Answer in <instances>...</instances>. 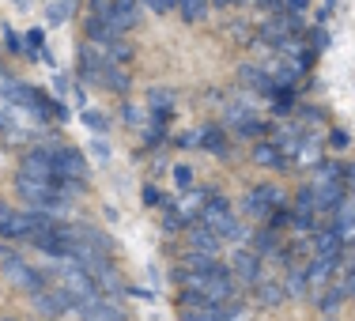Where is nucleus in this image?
<instances>
[{"label": "nucleus", "mask_w": 355, "mask_h": 321, "mask_svg": "<svg viewBox=\"0 0 355 321\" xmlns=\"http://www.w3.org/2000/svg\"><path fill=\"white\" fill-rule=\"evenodd\" d=\"M23 46H27L31 53H42V49H46V35H42V31H31V35L23 38Z\"/></svg>", "instance_id": "2f4dec72"}, {"label": "nucleus", "mask_w": 355, "mask_h": 321, "mask_svg": "<svg viewBox=\"0 0 355 321\" xmlns=\"http://www.w3.org/2000/svg\"><path fill=\"white\" fill-rule=\"evenodd\" d=\"M306 291H310L306 265H291V272H287V280H284V295H287V299H302Z\"/></svg>", "instance_id": "5701e85b"}, {"label": "nucleus", "mask_w": 355, "mask_h": 321, "mask_svg": "<svg viewBox=\"0 0 355 321\" xmlns=\"http://www.w3.org/2000/svg\"><path fill=\"white\" fill-rule=\"evenodd\" d=\"M329 144H333L336 151H344V148H348V132H344V129H333V132H329Z\"/></svg>", "instance_id": "c9c22d12"}, {"label": "nucleus", "mask_w": 355, "mask_h": 321, "mask_svg": "<svg viewBox=\"0 0 355 321\" xmlns=\"http://www.w3.org/2000/svg\"><path fill=\"white\" fill-rule=\"evenodd\" d=\"M76 12V0H49V27H61V23H69Z\"/></svg>", "instance_id": "393cba45"}, {"label": "nucleus", "mask_w": 355, "mask_h": 321, "mask_svg": "<svg viewBox=\"0 0 355 321\" xmlns=\"http://www.w3.org/2000/svg\"><path fill=\"white\" fill-rule=\"evenodd\" d=\"M197 148L212 151V155H227V137H223V129H216V125H200V129H197Z\"/></svg>", "instance_id": "aec40b11"}, {"label": "nucleus", "mask_w": 355, "mask_h": 321, "mask_svg": "<svg viewBox=\"0 0 355 321\" xmlns=\"http://www.w3.org/2000/svg\"><path fill=\"white\" fill-rule=\"evenodd\" d=\"M257 4H265V8H276V0H257Z\"/></svg>", "instance_id": "49530a36"}, {"label": "nucleus", "mask_w": 355, "mask_h": 321, "mask_svg": "<svg viewBox=\"0 0 355 321\" xmlns=\"http://www.w3.org/2000/svg\"><path fill=\"white\" fill-rule=\"evenodd\" d=\"M8 216H12V208H8V205H4V200H0V223H4V219H8Z\"/></svg>", "instance_id": "c03bdc74"}, {"label": "nucleus", "mask_w": 355, "mask_h": 321, "mask_svg": "<svg viewBox=\"0 0 355 321\" xmlns=\"http://www.w3.org/2000/svg\"><path fill=\"white\" fill-rule=\"evenodd\" d=\"M208 4H216V8H231L234 0H208Z\"/></svg>", "instance_id": "a18cd8bd"}, {"label": "nucleus", "mask_w": 355, "mask_h": 321, "mask_svg": "<svg viewBox=\"0 0 355 321\" xmlns=\"http://www.w3.org/2000/svg\"><path fill=\"white\" fill-rule=\"evenodd\" d=\"M253 163H261V166H287V159L280 155V148H276L272 140H261V144H253Z\"/></svg>", "instance_id": "b1692460"}, {"label": "nucleus", "mask_w": 355, "mask_h": 321, "mask_svg": "<svg viewBox=\"0 0 355 321\" xmlns=\"http://www.w3.org/2000/svg\"><path fill=\"white\" fill-rule=\"evenodd\" d=\"M182 321H227V302H182Z\"/></svg>", "instance_id": "f8f14e48"}, {"label": "nucleus", "mask_w": 355, "mask_h": 321, "mask_svg": "<svg viewBox=\"0 0 355 321\" xmlns=\"http://www.w3.org/2000/svg\"><path fill=\"white\" fill-rule=\"evenodd\" d=\"M125 121H129L132 129H137V125H148V117H144V114H140L137 106H129V110H125Z\"/></svg>", "instance_id": "4c0bfd02"}, {"label": "nucleus", "mask_w": 355, "mask_h": 321, "mask_svg": "<svg viewBox=\"0 0 355 321\" xmlns=\"http://www.w3.org/2000/svg\"><path fill=\"white\" fill-rule=\"evenodd\" d=\"M299 35H302V19H299V15H291V12L272 15V19L261 23V38H265L268 46H280V42L299 38Z\"/></svg>", "instance_id": "423d86ee"}, {"label": "nucleus", "mask_w": 355, "mask_h": 321, "mask_svg": "<svg viewBox=\"0 0 355 321\" xmlns=\"http://www.w3.org/2000/svg\"><path fill=\"white\" fill-rule=\"evenodd\" d=\"M0 272H4V280L12 284V287H19L23 295H35L38 287H46V280H42L35 268H31L27 261L19 257V253H12V257H8L4 265H0Z\"/></svg>", "instance_id": "39448f33"}, {"label": "nucleus", "mask_w": 355, "mask_h": 321, "mask_svg": "<svg viewBox=\"0 0 355 321\" xmlns=\"http://www.w3.org/2000/svg\"><path fill=\"white\" fill-rule=\"evenodd\" d=\"M295 163H299V166H318V163H321V144H314V140H299Z\"/></svg>", "instance_id": "bb28decb"}, {"label": "nucleus", "mask_w": 355, "mask_h": 321, "mask_svg": "<svg viewBox=\"0 0 355 321\" xmlns=\"http://www.w3.org/2000/svg\"><path fill=\"white\" fill-rule=\"evenodd\" d=\"M314 253L318 257H340L344 242H340V234H336V227H321V231H314Z\"/></svg>", "instance_id": "f3484780"}, {"label": "nucleus", "mask_w": 355, "mask_h": 321, "mask_svg": "<svg viewBox=\"0 0 355 321\" xmlns=\"http://www.w3.org/2000/svg\"><path fill=\"white\" fill-rule=\"evenodd\" d=\"M110 8H114V0H91V15H95V19H106Z\"/></svg>", "instance_id": "72a5a7b5"}, {"label": "nucleus", "mask_w": 355, "mask_h": 321, "mask_svg": "<svg viewBox=\"0 0 355 321\" xmlns=\"http://www.w3.org/2000/svg\"><path fill=\"white\" fill-rule=\"evenodd\" d=\"M280 205H287V200H284V193L276 189V185H257V189L246 193V212L253 219H268Z\"/></svg>", "instance_id": "0eeeda50"}, {"label": "nucleus", "mask_w": 355, "mask_h": 321, "mask_svg": "<svg viewBox=\"0 0 355 321\" xmlns=\"http://www.w3.org/2000/svg\"><path fill=\"white\" fill-rule=\"evenodd\" d=\"M272 250H276V231H261V234H253V253H257V257H268Z\"/></svg>", "instance_id": "c85d7f7f"}, {"label": "nucleus", "mask_w": 355, "mask_h": 321, "mask_svg": "<svg viewBox=\"0 0 355 321\" xmlns=\"http://www.w3.org/2000/svg\"><path fill=\"white\" fill-rule=\"evenodd\" d=\"M4 42H8V46H12V49H15V53H23V38L15 35L12 27H4Z\"/></svg>", "instance_id": "58836bf2"}, {"label": "nucleus", "mask_w": 355, "mask_h": 321, "mask_svg": "<svg viewBox=\"0 0 355 321\" xmlns=\"http://www.w3.org/2000/svg\"><path fill=\"white\" fill-rule=\"evenodd\" d=\"M178 284L185 291L182 302H234L239 299V280L219 261L212 268H178Z\"/></svg>", "instance_id": "f257e3e1"}, {"label": "nucleus", "mask_w": 355, "mask_h": 321, "mask_svg": "<svg viewBox=\"0 0 355 321\" xmlns=\"http://www.w3.org/2000/svg\"><path fill=\"white\" fill-rule=\"evenodd\" d=\"M219 246H223V238H219L216 231H208L205 223H197V219H193L189 231H185V250L208 253V257H219Z\"/></svg>", "instance_id": "9d476101"}, {"label": "nucleus", "mask_w": 355, "mask_h": 321, "mask_svg": "<svg viewBox=\"0 0 355 321\" xmlns=\"http://www.w3.org/2000/svg\"><path fill=\"white\" fill-rule=\"evenodd\" d=\"M12 83H15V80H12V76H8L4 69H0V95H4V91H8V87H12Z\"/></svg>", "instance_id": "79ce46f5"}, {"label": "nucleus", "mask_w": 355, "mask_h": 321, "mask_svg": "<svg viewBox=\"0 0 355 321\" xmlns=\"http://www.w3.org/2000/svg\"><path fill=\"white\" fill-rule=\"evenodd\" d=\"M340 291H344V295H352V299H355V265H352V272H348V280H344V287H340Z\"/></svg>", "instance_id": "a19ab883"}, {"label": "nucleus", "mask_w": 355, "mask_h": 321, "mask_svg": "<svg viewBox=\"0 0 355 321\" xmlns=\"http://www.w3.org/2000/svg\"><path fill=\"white\" fill-rule=\"evenodd\" d=\"M19 174H27V178H38V182H57L53 159H49V148L27 151V155H23V163H19Z\"/></svg>", "instance_id": "9b49d317"}, {"label": "nucleus", "mask_w": 355, "mask_h": 321, "mask_svg": "<svg viewBox=\"0 0 355 321\" xmlns=\"http://www.w3.org/2000/svg\"><path fill=\"white\" fill-rule=\"evenodd\" d=\"M31 299H35L38 314H49V318H61V314H69V310H76L72 295L64 291V287H38Z\"/></svg>", "instance_id": "6e6552de"}, {"label": "nucleus", "mask_w": 355, "mask_h": 321, "mask_svg": "<svg viewBox=\"0 0 355 321\" xmlns=\"http://www.w3.org/2000/svg\"><path fill=\"white\" fill-rule=\"evenodd\" d=\"M144 4H148L151 12H155V15H166V12H171V8H174V0H144Z\"/></svg>", "instance_id": "e433bc0d"}, {"label": "nucleus", "mask_w": 355, "mask_h": 321, "mask_svg": "<svg viewBox=\"0 0 355 321\" xmlns=\"http://www.w3.org/2000/svg\"><path fill=\"white\" fill-rule=\"evenodd\" d=\"M80 121H83V125H91L95 132H106V129H110V117H103L98 110H83V114H80Z\"/></svg>", "instance_id": "c756f323"}, {"label": "nucleus", "mask_w": 355, "mask_h": 321, "mask_svg": "<svg viewBox=\"0 0 355 321\" xmlns=\"http://www.w3.org/2000/svg\"><path fill=\"white\" fill-rule=\"evenodd\" d=\"M4 321H12V318H4Z\"/></svg>", "instance_id": "de8ad7c7"}, {"label": "nucleus", "mask_w": 355, "mask_h": 321, "mask_svg": "<svg viewBox=\"0 0 355 321\" xmlns=\"http://www.w3.org/2000/svg\"><path fill=\"white\" fill-rule=\"evenodd\" d=\"M110 23H114L117 31H132L137 27V19H140V0H114V8H110V15H106Z\"/></svg>", "instance_id": "4468645a"}, {"label": "nucleus", "mask_w": 355, "mask_h": 321, "mask_svg": "<svg viewBox=\"0 0 355 321\" xmlns=\"http://www.w3.org/2000/svg\"><path fill=\"white\" fill-rule=\"evenodd\" d=\"M76 314H80V321H125V310L114 302V295H98L91 302H80Z\"/></svg>", "instance_id": "1a4fd4ad"}, {"label": "nucleus", "mask_w": 355, "mask_h": 321, "mask_svg": "<svg viewBox=\"0 0 355 321\" xmlns=\"http://www.w3.org/2000/svg\"><path fill=\"white\" fill-rule=\"evenodd\" d=\"M8 257H12V250H8V246H4V242H0V265H4V261H8Z\"/></svg>", "instance_id": "37998d69"}, {"label": "nucleus", "mask_w": 355, "mask_h": 321, "mask_svg": "<svg viewBox=\"0 0 355 321\" xmlns=\"http://www.w3.org/2000/svg\"><path fill=\"white\" fill-rule=\"evenodd\" d=\"M239 80L246 83L250 91L265 95V98H272V95H276V80H272V76H268L265 69H257V64H242V69H239Z\"/></svg>", "instance_id": "ddd939ff"}, {"label": "nucleus", "mask_w": 355, "mask_h": 321, "mask_svg": "<svg viewBox=\"0 0 355 321\" xmlns=\"http://www.w3.org/2000/svg\"><path fill=\"white\" fill-rule=\"evenodd\" d=\"M231 276H234V280H246V284H257V280H261V257H257L253 250L234 253V261H231Z\"/></svg>", "instance_id": "2eb2a0df"}, {"label": "nucleus", "mask_w": 355, "mask_h": 321, "mask_svg": "<svg viewBox=\"0 0 355 321\" xmlns=\"http://www.w3.org/2000/svg\"><path fill=\"white\" fill-rule=\"evenodd\" d=\"M253 287H257V306H261V310H276V306H280V302L287 299V295H284V284L257 280Z\"/></svg>", "instance_id": "4be33fe9"}, {"label": "nucleus", "mask_w": 355, "mask_h": 321, "mask_svg": "<svg viewBox=\"0 0 355 321\" xmlns=\"http://www.w3.org/2000/svg\"><path fill=\"white\" fill-rule=\"evenodd\" d=\"M208 197H212L208 189H189V193L182 197V205H174V212L182 216L185 223H193V219H197V212L205 208V200H208Z\"/></svg>", "instance_id": "412c9836"}, {"label": "nucleus", "mask_w": 355, "mask_h": 321, "mask_svg": "<svg viewBox=\"0 0 355 321\" xmlns=\"http://www.w3.org/2000/svg\"><path fill=\"white\" fill-rule=\"evenodd\" d=\"M49 159H53L57 182H87V163H83V155L76 148H49Z\"/></svg>", "instance_id": "20e7f679"}, {"label": "nucleus", "mask_w": 355, "mask_h": 321, "mask_svg": "<svg viewBox=\"0 0 355 321\" xmlns=\"http://www.w3.org/2000/svg\"><path fill=\"white\" fill-rule=\"evenodd\" d=\"M98 87H106V91H117V95H125V91H129V72H125V64L106 61V64H103V76H98Z\"/></svg>", "instance_id": "a211bd4d"}, {"label": "nucleus", "mask_w": 355, "mask_h": 321, "mask_svg": "<svg viewBox=\"0 0 355 321\" xmlns=\"http://www.w3.org/2000/svg\"><path fill=\"white\" fill-rule=\"evenodd\" d=\"M57 287H64V291L72 295V302L80 306V302H91V299H98V284H95V276L87 272L83 265H76L72 257H61V265H57Z\"/></svg>", "instance_id": "7ed1b4c3"}, {"label": "nucleus", "mask_w": 355, "mask_h": 321, "mask_svg": "<svg viewBox=\"0 0 355 321\" xmlns=\"http://www.w3.org/2000/svg\"><path fill=\"white\" fill-rule=\"evenodd\" d=\"M314 302H318V310H325V314H333V310H340V302H344V291H340V287H333V291H321Z\"/></svg>", "instance_id": "cd10ccee"}, {"label": "nucleus", "mask_w": 355, "mask_h": 321, "mask_svg": "<svg viewBox=\"0 0 355 321\" xmlns=\"http://www.w3.org/2000/svg\"><path fill=\"white\" fill-rule=\"evenodd\" d=\"M197 223H205L208 231H216L219 238H234V242H246V231L239 227V219H234L231 205H227L223 197H208L205 208L197 212Z\"/></svg>", "instance_id": "f03ea898"}, {"label": "nucleus", "mask_w": 355, "mask_h": 321, "mask_svg": "<svg viewBox=\"0 0 355 321\" xmlns=\"http://www.w3.org/2000/svg\"><path fill=\"white\" fill-rule=\"evenodd\" d=\"M174 4H178V12H182L185 23H200L208 12V0H174Z\"/></svg>", "instance_id": "a878e982"}, {"label": "nucleus", "mask_w": 355, "mask_h": 321, "mask_svg": "<svg viewBox=\"0 0 355 321\" xmlns=\"http://www.w3.org/2000/svg\"><path fill=\"white\" fill-rule=\"evenodd\" d=\"M159 200H163V197H159V189H155V185H144V205H151V208H155Z\"/></svg>", "instance_id": "ea45409f"}, {"label": "nucleus", "mask_w": 355, "mask_h": 321, "mask_svg": "<svg viewBox=\"0 0 355 321\" xmlns=\"http://www.w3.org/2000/svg\"><path fill=\"white\" fill-rule=\"evenodd\" d=\"M227 125H231V129H239L242 137H261V132H265L261 117H253L250 110H231V114H227Z\"/></svg>", "instance_id": "6ab92c4d"}, {"label": "nucleus", "mask_w": 355, "mask_h": 321, "mask_svg": "<svg viewBox=\"0 0 355 321\" xmlns=\"http://www.w3.org/2000/svg\"><path fill=\"white\" fill-rule=\"evenodd\" d=\"M336 265H340V257H318V253H314V261L306 265V284H310V291H318V287H325L329 280H333Z\"/></svg>", "instance_id": "dca6fc26"}, {"label": "nucleus", "mask_w": 355, "mask_h": 321, "mask_svg": "<svg viewBox=\"0 0 355 321\" xmlns=\"http://www.w3.org/2000/svg\"><path fill=\"white\" fill-rule=\"evenodd\" d=\"M174 182L182 185V189H193V166L178 163V166H174Z\"/></svg>", "instance_id": "7c9ffc66"}, {"label": "nucleus", "mask_w": 355, "mask_h": 321, "mask_svg": "<svg viewBox=\"0 0 355 321\" xmlns=\"http://www.w3.org/2000/svg\"><path fill=\"white\" fill-rule=\"evenodd\" d=\"M166 208H171V212L163 216V231H182V227H185V219L174 212V205H166Z\"/></svg>", "instance_id": "473e14b6"}, {"label": "nucleus", "mask_w": 355, "mask_h": 321, "mask_svg": "<svg viewBox=\"0 0 355 321\" xmlns=\"http://www.w3.org/2000/svg\"><path fill=\"white\" fill-rule=\"evenodd\" d=\"M276 4H280L284 12H291V15H302V12H306V0H276Z\"/></svg>", "instance_id": "f704fd0d"}]
</instances>
